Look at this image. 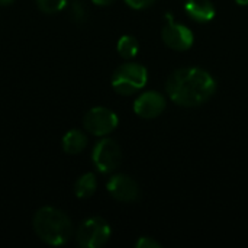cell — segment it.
Returning a JSON list of instances; mask_svg holds the SVG:
<instances>
[{"label": "cell", "instance_id": "cell-9", "mask_svg": "<svg viewBox=\"0 0 248 248\" xmlns=\"http://www.w3.org/2000/svg\"><path fill=\"white\" fill-rule=\"evenodd\" d=\"M164 109H166V99L158 92H147L141 94L134 103L135 113L144 119L157 118L158 115L163 113Z\"/></svg>", "mask_w": 248, "mask_h": 248}, {"label": "cell", "instance_id": "cell-8", "mask_svg": "<svg viewBox=\"0 0 248 248\" xmlns=\"http://www.w3.org/2000/svg\"><path fill=\"white\" fill-rule=\"evenodd\" d=\"M108 192L113 199L125 203L137 202L140 198V187L137 182L125 174L110 177V180L108 182Z\"/></svg>", "mask_w": 248, "mask_h": 248}, {"label": "cell", "instance_id": "cell-7", "mask_svg": "<svg viewBox=\"0 0 248 248\" xmlns=\"http://www.w3.org/2000/svg\"><path fill=\"white\" fill-rule=\"evenodd\" d=\"M167 25L163 28L161 36L164 44L176 51H185L193 45V32L185 25L176 23L171 15H166Z\"/></svg>", "mask_w": 248, "mask_h": 248}, {"label": "cell", "instance_id": "cell-14", "mask_svg": "<svg viewBox=\"0 0 248 248\" xmlns=\"http://www.w3.org/2000/svg\"><path fill=\"white\" fill-rule=\"evenodd\" d=\"M67 4V0H36V6L41 12L46 15L61 12Z\"/></svg>", "mask_w": 248, "mask_h": 248}, {"label": "cell", "instance_id": "cell-15", "mask_svg": "<svg viewBox=\"0 0 248 248\" xmlns=\"http://www.w3.org/2000/svg\"><path fill=\"white\" fill-rule=\"evenodd\" d=\"M71 17L76 23H83L87 17V12L83 3L80 1H74L71 6Z\"/></svg>", "mask_w": 248, "mask_h": 248}, {"label": "cell", "instance_id": "cell-19", "mask_svg": "<svg viewBox=\"0 0 248 248\" xmlns=\"http://www.w3.org/2000/svg\"><path fill=\"white\" fill-rule=\"evenodd\" d=\"M15 0H0V6H9V4H12Z\"/></svg>", "mask_w": 248, "mask_h": 248}, {"label": "cell", "instance_id": "cell-10", "mask_svg": "<svg viewBox=\"0 0 248 248\" xmlns=\"http://www.w3.org/2000/svg\"><path fill=\"white\" fill-rule=\"evenodd\" d=\"M185 9L187 15L199 23L211 22L215 17V7L209 0H187Z\"/></svg>", "mask_w": 248, "mask_h": 248}, {"label": "cell", "instance_id": "cell-4", "mask_svg": "<svg viewBox=\"0 0 248 248\" xmlns=\"http://www.w3.org/2000/svg\"><path fill=\"white\" fill-rule=\"evenodd\" d=\"M110 238L109 224L99 217L86 219L77 230V244L83 248H99Z\"/></svg>", "mask_w": 248, "mask_h": 248}, {"label": "cell", "instance_id": "cell-6", "mask_svg": "<svg viewBox=\"0 0 248 248\" xmlns=\"http://www.w3.org/2000/svg\"><path fill=\"white\" fill-rule=\"evenodd\" d=\"M84 128L96 137H105L118 126V116L106 108H93L84 116Z\"/></svg>", "mask_w": 248, "mask_h": 248}, {"label": "cell", "instance_id": "cell-13", "mask_svg": "<svg viewBox=\"0 0 248 248\" xmlns=\"http://www.w3.org/2000/svg\"><path fill=\"white\" fill-rule=\"evenodd\" d=\"M138 42L134 36L129 35H124L121 36V39L118 41V52L122 58L129 60L134 58L138 54Z\"/></svg>", "mask_w": 248, "mask_h": 248}, {"label": "cell", "instance_id": "cell-18", "mask_svg": "<svg viewBox=\"0 0 248 248\" xmlns=\"http://www.w3.org/2000/svg\"><path fill=\"white\" fill-rule=\"evenodd\" d=\"M94 4H97V6H109V4H112L115 0H92Z\"/></svg>", "mask_w": 248, "mask_h": 248}, {"label": "cell", "instance_id": "cell-3", "mask_svg": "<svg viewBox=\"0 0 248 248\" xmlns=\"http://www.w3.org/2000/svg\"><path fill=\"white\" fill-rule=\"evenodd\" d=\"M148 80L147 68L135 64V62H126L116 68V71L112 76V87L116 93L129 96L135 92L141 90Z\"/></svg>", "mask_w": 248, "mask_h": 248}, {"label": "cell", "instance_id": "cell-5", "mask_svg": "<svg viewBox=\"0 0 248 248\" xmlns=\"http://www.w3.org/2000/svg\"><path fill=\"white\" fill-rule=\"evenodd\" d=\"M92 160H93L94 167L102 174H109L119 167L121 160H122V153H121L119 145L113 140L103 138L94 145Z\"/></svg>", "mask_w": 248, "mask_h": 248}, {"label": "cell", "instance_id": "cell-20", "mask_svg": "<svg viewBox=\"0 0 248 248\" xmlns=\"http://www.w3.org/2000/svg\"><path fill=\"white\" fill-rule=\"evenodd\" d=\"M240 6H247L248 4V0H235Z\"/></svg>", "mask_w": 248, "mask_h": 248}, {"label": "cell", "instance_id": "cell-17", "mask_svg": "<svg viewBox=\"0 0 248 248\" xmlns=\"http://www.w3.org/2000/svg\"><path fill=\"white\" fill-rule=\"evenodd\" d=\"M125 3L132 9H145L154 3V0H125Z\"/></svg>", "mask_w": 248, "mask_h": 248}, {"label": "cell", "instance_id": "cell-1", "mask_svg": "<svg viewBox=\"0 0 248 248\" xmlns=\"http://www.w3.org/2000/svg\"><path fill=\"white\" fill-rule=\"evenodd\" d=\"M170 99L186 108H193L208 102L217 90V81L202 68L176 70L166 84Z\"/></svg>", "mask_w": 248, "mask_h": 248}, {"label": "cell", "instance_id": "cell-11", "mask_svg": "<svg viewBox=\"0 0 248 248\" xmlns=\"http://www.w3.org/2000/svg\"><path fill=\"white\" fill-rule=\"evenodd\" d=\"M87 145V137L78 129H71L62 137V150L67 154H80Z\"/></svg>", "mask_w": 248, "mask_h": 248}, {"label": "cell", "instance_id": "cell-12", "mask_svg": "<svg viewBox=\"0 0 248 248\" xmlns=\"http://www.w3.org/2000/svg\"><path fill=\"white\" fill-rule=\"evenodd\" d=\"M97 189V180L93 173H86L74 183V193L80 199H87L94 195Z\"/></svg>", "mask_w": 248, "mask_h": 248}, {"label": "cell", "instance_id": "cell-16", "mask_svg": "<svg viewBox=\"0 0 248 248\" xmlns=\"http://www.w3.org/2000/svg\"><path fill=\"white\" fill-rule=\"evenodd\" d=\"M161 246L155 241V240H153V238H150V237H142V238H140L138 240V243H137V248H160Z\"/></svg>", "mask_w": 248, "mask_h": 248}, {"label": "cell", "instance_id": "cell-2", "mask_svg": "<svg viewBox=\"0 0 248 248\" xmlns=\"http://www.w3.org/2000/svg\"><path fill=\"white\" fill-rule=\"evenodd\" d=\"M33 231L48 246H64L73 235V224L62 211L44 206L33 217Z\"/></svg>", "mask_w": 248, "mask_h": 248}]
</instances>
